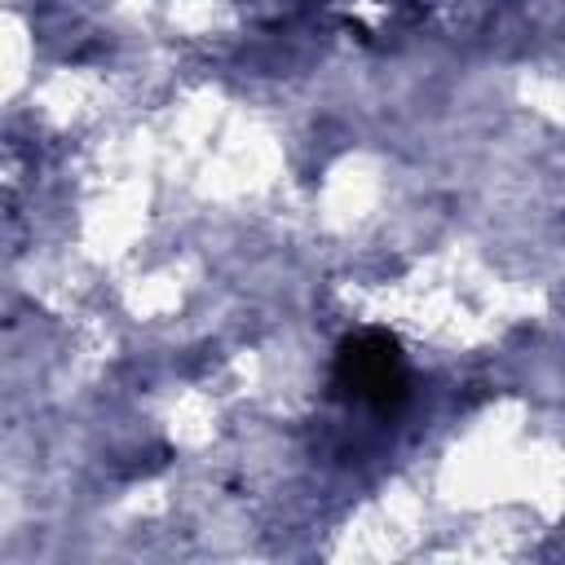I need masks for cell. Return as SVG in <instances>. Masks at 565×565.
Instances as JSON below:
<instances>
[{
  "label": "cell",
  "instance_id": "cell-1",
  "mask_svg": "<svg viewBox=\"0 0 565 565\" xmlns=\"http://www.w3.org/2000/svg\"><path fill=\"white\" fill-rule=\"evenodd\" d=\"M331 388L375 415H397L411 397V371L397 335L375 327L344 335L331 362Z\"/></svg>",
  "mask_w": 565,
  "mask_h": 565
}]
</instances>
